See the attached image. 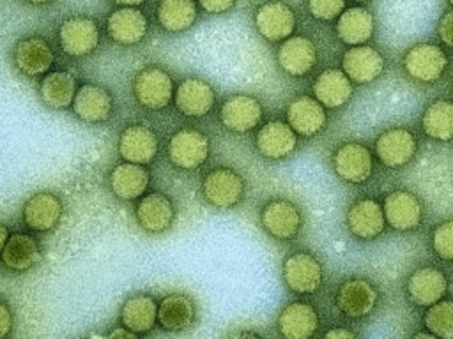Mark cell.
I'll list each match as a JSON object with an SVG mask.
<instances>
[{"instance_id":"1","label":"cell","mask_w":453,"mask_h":339,"mask_svg":"<svg viewBox=\"0 0 453 339\" xmlns=\"http://www.w3.org/2000/svg\"><path fill=\"white\" fill-rule=\"evenodd\" d=\"M200 191L211 207L218 210H228L241 203L246 192V184L235 170L214 168L203 177Z\"/></svg>"},{"instance_id":"2","label":"cell","mask_w":453,"mask_h":339,"mask_svg":"<svg viewBox=\"0 0 453 339\" xmlns=\"http://www.w3.org/2000/svg\"><path fill=\"white\" fill-rule=\"evenodd\" d=\"M418 154L416 134L403 125H395L382 131L375 139V157L389 170L407 166Z\"/></svg>"},{"instance_id":"3","label":"cell","mask_w":453,"mask_h":339,"mask_svg":"<svg viewBox=\"0 0 453 339\" xmlns=\"http://www.w3.org/2000/svg\"><path fill=\"white\" fill-rule=\"evenodd\" d=\"M173 79L159 67H145L133 79V94L136 102L150 111L165 109L173 101Z\"/></svg>"},{"instance_id":"4","label":"cell","mask_w":453,"mask_h":339,"mask_svg":"<svg viewBox=\"0 0 453 339\" xmlns=\"http://www.w3.org/2000/svg\"><path fill=\"white\" fill-rule=\"evenodd\" d=\"M211 152L209 138L193 127H182L172 134L168 139L166 154L170 162L179 170H196L200 168Z\"/></svg>"},{"instance_id":"5","label":"cell","mask_w":453,"mask_h":339,"mask_svg":"<svg viewBox=\"0 0 453 339\" xmlns=\"http://www.w3.org/2000/svg\"><path fill=\"white\" fill-rule=\"evenodd\" d=\"M253 23L265 41L281 42L294 34L297 16L285 0H265L255 9Z\"/></svg>"},{"instance_id":"6","label":"cell","mask_w":453,"mask_h":339,"mask_svg":"<svg viewBox=\"0 0 453 339\" xmlns=\"http://www.w3.org/2000/svg\"><path fill=\"white\" fill-rule=\"evenodd\" d=\"M446 67V51L435 42H418L403 55V71L418 83H435Z\"/></svg>"},{"instance_id":"7","label":"cell","mask_w":453,"mask_h":339,"mask_svg":"<svg viewBox=\"0 0 453 339\" xmlns=\"http://www.w3.org/2000/svg\"><path fill=\"white\" fill-rule=\"evenodd\" d=\"M331 166L347 184H365L373 175V155L359 141H345L331 155Z\"/></svg>"},{"instance_id":"8","label":"cell","mask_w":453,"mask_h":339,"mask_svg":"<svg viewBox=\"0 0 453 339\" xmlns=\"http://www.w3.org/2000/svg\"><path fill=\"white\" fill-rule=\"evenodd\" d=\"M281 274L287 288L299 295H311L322 286V263L308 251H296L283 260Z\"/></svg>"},{"instance_id":"9","label":"cell","mask_w":453,"mask_h":339,"mask_svg":"<svg viewBox=\"0 0 453 339\" xmlns=\"http://www.w3.org/2000/svg\"><path fill=\"white\" fill-rule=\"evenodd\" d=\"M101 32L88 16H71L58 28V42L67 56L81 58L94 53L99 46Z\"/></svg>"},{"instance_id":"10","label":"cell","mask_w":453,"mask_h":339,"mask_svg":"<svg viewBox=\"0 0 453 339\" xmlns=\"http://www.w3.org/2000/svg\"><path fill=\"white\" fill-rule=\"evenodd\" d=\"M260 224L269 237L287 242L297 237L303 226V215L294 201L274 198L262 207Z\"/></svg>"},{"instance_id":"11","label":"cell","mask_w":453,"mask_h":339,"mask_svg":"<svg viewBox=\"0 0 453 339\" xmlns=\"http://www.w3.org/2000/svg\"><path fill=\"white\" fill-rule=\"evenodd\" d=\"M264 117L262 102L246 94H235L223 101L219 108V120L223 127L235 134H244L258 127Z\"/></svg>"},{"instance_id":"12","label":"cell","mask_w":453,"mask_h":339,"mask_svg":"<svg viewBox=\"0 0 453 339\" xmlns=\"http://www.w3.org/2000/svg\"><path fill=\"white\" fill-rule=\"evenodd\" d=\"M379 300L377 288L366 279H347L336 290V307L352 320H359L368 316Z\"/></svg>"},{"instance_id":"13","label":"cell","mask_w":453,"mask_h":339,"mask_svg":"<svg viewBox=\"0 0 453 339\" xmlns=\"http://www.w3.org/2000/svg\"><path fill=\"white\" fill-rule=\"evenodd\" d=\"M345 226L359 240L377 238L386 228L382 205L370 196L356 200L345 214Z\"/></svg>"},{"instance_id":"14","label":"cell","mask_w":453,"mask_h":339,"mask_svg":"<svg viewBox=\"0 0 453 339\" xmlns=\"http://www.w3.org/2000/svg\"><path fill=\"white\" fill-rule=\"evenodd\" d=\"M317 46L304 35H290L280 42L276 51L278 65L292 78L306 76L317 64Z\"/></svg>"},{"instance_id":"15","label":"cell","mask_w":453,"mask_h":339,"mask_svg":"<svg viewBox=\"0 0 453 339\" xmlns=\"http://www.w3.org/2000/svg\"><path fill=\"white\" fill-rule=\"evenodd\" d=\"M386 62L379 49L368 44L350 46L342 58V71L356 85H368L384 72Z\"/></svg>"},{"instance_id":"16","label":"cell","mask_w":453,"mask_h":339,"mask_svg":"<svg viewBox=\"0 0 453 339\" xmlns=\"http://www.w3.org/2000/svg\"><path fill=\"white\" fill-rule=\"evenodd\" d=\"M117 148H119V155L124 161L147 166L156 159L159 150V141L156 132L150 127L143 124H133L120 132Z\"/></svg>"},{"instance_id":"17","label":"cell","mask_w":453,"mask_h":339,"mask_svg":"<svg viewBox=\"0 0 453 339\" xmlns=\"http://www.w3.org/2000/svg\"><path fill=\"white\" fill-rule=\"evenodd\" d=\"M106 32L113 42L120 46H134L145 39L149 21L138 7L120 5L106 18Z\"/></svg>"},{"instance_id":"18","label":"cell","mask_w":453,"mask_h":339,"mask_svg":"<svg viewBox=\"0 0 453 339\" xmlns=\"http://www.w3.org/2000/svg\"><path fill=\"white\" fill-rule=\"evenodd\" d=\"M386 224L398 231H411L423 221V205L419 198L409 191H391L382 201Z\"/></svg>"},{"instance_id":"19","label":"cell","mask_w":453,"mask_h":339,"mask_svg":"<svg viewBox=\"0 0 453 339\" xmlns=\"http://www.w3.org/2000/svg\"><path fill=\"white\" fill-rule=\"evenodd\" d=\"M405 290L414 305L428 307L448 293V275L437 267H419L409 275Z\"/></svg>"},{"instance_id":"20","label":"cell","mask_w":453,"mask_h":339,"mask_svg":"<svg viewBox=\"0 0 453 339\" xmlns=\"http://www.w3.org/2000/svg\"><path fill=\"white\" fill-rule=\"evenodd\" d=\"M12 60L21 74L34 78L42 76L51 69L55 62V53L46 39L30 35L16 42Z\"/></svg>"},{"instance_id":"21","label":"cell","mask_w":453,"mask_h":339,"mask_svg":"<svg viewBox=\"0 0 453 339\" xmlns=\"http://www.w3.org/2000/svg\"><path fill=\"white\" fill-rule=\"evenodd\" d=\"M287 124L296 134L303 138H313L324 131L327 124L326 108L310 95H297L287 106Z\"/></svg>"},{"instance_id":"22","label":"cell","mask_w":453,"mask_h":339,"mask_svg":"<svg viewBox=\"0 0 453 339\" xmlns=\"http://www.w3.org/2000/svg\"><path fill=\"white\" fill-rule=\"evenodd\" d=\"M73 111L85 124H103L111 117L113 97L104 87L85 83L76 88Z\"/></svg>"},{"instance_id":"23","label":"cell","mask_w":453,"mask_h":339,"mask_svg":"<svg viewBox=\"0 0 453 339\" xmlns=\"http://www.w3.org/2000/svg\"><path fill=\"white\" fill-rule=\"evenodd\" d=\"M175 108L191 118L205 117L216 102L212 87L200 78H186L173 90Z\"/></svg>"},{"instance_id":"24","label":"cell","mask_w":453,"mask_h":339,"mask_svg":"<svg viewBox=\"0 0 453 339\" xmlns=\"http://www.w3.org/2000/svg\"><path fill=\"white\" fill-rule=\"evenodd\" d=\"M255 147L262 157L271 161H281L296 150L297 134L288 124L281 120H271L257 131Z\"/></svg>"},{"instance_id":"25","label":"cell","mask_w":453,"mask_h":339,"mask_svg":"<svg viewBox=\"0 0 453 339\" xmlns=\"http://www.w3.org/2000/svg\"><path fill=\"white\" fill-rule=\"evenodd\" d=\"M276 325H278V332L283 337L308 339L317 334V330L320 327V320L311 304L296 300V302L287 304L281 309V313L276 320Z\"/></svg>"},{"instance_id":"26","label":"cell","mask_w":453,"mask_h":339,"mask_svg":"<svg viewBox=\"0 0 453 339\" xmlns=\"http://www.w3.org/2000/svg\"><path fill=\"white\" fill-rule=\"evenodd\" d=\"M64 212V205L60 198L50 191L32 194L21 208L23 222L32 231H50L53 230Z\"/></svg>"},{"instance_id":"27","label":"cell","mask_w":453,"mask_h":339,"mask_svg":"<svg viewBox=\"0 0 453 339\" xmlns=\"http://www.w3.org/2000/svg\"><path fill=\"white\" fill-rule=\"evenodd\" d=\"M134 217L140 228L147 233H163L172 226L175 208L168 196L161 192H149L140 196L134 207Z\"/></svg>"},{"instance_id":"28","label":"cell","mask_w":453,"mask_h":339,"mask_svg":"<svg viewBox=\"0 0 453 339\" xmlns=\"http://www.w3.org/2000/svg\"><path fill=\"white\" fill-rule=\"evenodd\" d=\"M334 21H336L334 30L338 39L349 46L365 44L373 37L375 18L372 11L366 9L365 5L345 7Z\"/></svg>"},{"instance_id":"29","label":"cell","mask_w":453,"mask_h":339,"mask_svg":"<svg viewBox=\"0 0 453 339\" xmlns=\"http://www.w3.org/2000/svg\"><path fill=\"white\" fill-rule=\"evenodd\" d=\"M354 94L350 78L340 69H326L313 81V97L329 109L345 106Z\"/></svg>"},{"instance_id":"30","label":"cell","mask_w":453,"mask_h":339,"mask_svg":"<svg viewBox=\"0 0 453 339\" xmlns=\"http://www.w3.org/2000/svg\"><path fill=\"white\" fill-rule=\"evenodd\" d=\"M150 182V175L143 164L120 162L110 173V187L119 200L131 201L145 194Z\"/></svg>"},{"instance_id":"31","label":"cell","mask_w":453,"mask_h":339,"mask_svg":"<svg viewBox=\"0 0 453 339\" xmlns=\"http://www.w3.org/2000/svg\"><path fill=\"white\" fill-rule=\"evenodd\" d=\"M0 258L9 270L27 272L39 263L41 249L37 240L32 235L14 233V235H9Z\"/></svg>"},{"instance_id":"32","label":"cell","mask_w":453,"mask_h":339,"mask_svg":"<svg viewBox=\"0 0 453 339\" xmlns=\"http://www.w3.org/2000/svg\"><path fill=\"white\" fill-rule=\"evenodd\" d=\"M157 321V304L150 295H133L120 307V323L136 335L147 334Z\"/></svg>"},{"instance_id":"33","label":"cell","mask_w":453,"mask_h":339,"mask_svg":"<svg viewBox=\"0 0 453 339\" xmlns=\"http://www.w3.org/2000/svg\"><path fill=\"white\" fill-rule=\"evenodd\" d=\"M196 307L191 297L182 293L166 295L157 304V321L168 332H180L193 325Z\"/></svg>"},{"instance_id":"34","label":"cell","mask_w":453,"mask_h":339,"mask_svg":"<svg viewBox=\"0 0 453 339\" xmlns=\"http://www.w3.org/2000/svg\"><path fill=\"white\" fill-rule=\"evenodd\" d=\"M156 18L163 30L170 34L186 32L198 18L196 0H159Z\"/></svg>"},{"instance_id":"35","label":"cell","mask_w":453,"mask_h":339,"mask_svg":"<svg viewBox=\"0 0 453 339\" xmlns=\"http://www.w3.org/2000/svg\"><path fill=\"white\" fill-rule=\"evenodd\" d=\"M76 94V79L65 71H48L39 83L42 102L53 109H65L73 104Z\"/></svg>"},{"instance_id":"36","label":"cell","mask_w":453,"mask_h":339,"mask_svg":"<svg viewBox=\"0 0 453 339\" xmlns=\"http://www.w3.org/2000/svg\"><path fill=\"white\" fill-rule=\"evenodd\" d=\"M425 134L435 141L453 139V101L437 99L426 106L421 117Z\"/></svg>"},{"instance_id":"37","label":"cell","mask_w":453,"mask_h":339,"mask_svg":"<svg viewBox=\"0 0 453 339\" xmlns=\"http://www.w3.org/2000/svg\"><path fill=\"white\" fill-rule=\"evenodd\" d=\"M423 321L426 328L435 335L442 339L453 337V300L451 298H441L426 307Z\"/></svg>"},{"instance_id":"38","label":"cell","mask_w":453,"mask_h":339,"mask_svg":"<svg viewBox=\"0 0 453 339\" xmlns=\"http://www.w3.org/2000/svg\"><path fill=\"white\" fill-rule=\"evenodd\" d=\"M430 245L441 260L453 261V219L442 221L434 228Z\"/></svg>"},{"instance_id":"39","label":"cell","mask_w":453,"mask_h":339,"mask_svg":"<svg viewBox=\"0 0 453 339\" xmlns=\"http://www.w3.org/2000/svg\"><path fill=\"white\" fill-rule=\"evenodd\" d=\"M345 7L347 0H306V9L311 14V18L322 23L334 21Z\"/></svg>"},{"instance_id":"40","label":"cell","mask_w":453,"mask_h":339,"mask_svg":"<svg viewBox=\"0 0 453 339\" xmlns=\"http://www.w3.org/2000/svg\"><path fill=\"white\" fill-rule=\"evenodd\" d=\"M437 35H439V41H441L446 48L453 49V9H451V11H446V12L441 16V19H439V23H437Z\"/></svg>"},{"instance_id":"41","label":"cell","mask_w":453,"mask_h":339,"mask_svg":"<svg viewBox=\"0 0 453 339\" xmlns=\"http://www.w3.org/2000/svg\"><path fill=\"white\" fill-rule=\"evenodd\" d=\"M196 4L207 14H223L234 9L237 0H196Z\"/></svg>"},{"instance_id":"42","label":"cell","mask_w":453,"mask_h":339,"mask_svg":"<svg viewBox=\"0 0 453 339\" xmlns=\"http://www.w3.org/2000/svg\"><path fill=\"white\" fill-rule=\"evenodd\" d=\"M12 323H14V318H12V311H11L9 304L0 300V339L7 337L11 334Z\"/></svg>"},{"instance_id":"43","label":"cell","mask_w":453,"mask_h":339,"mask_svg":"<svg viewBox=\"0 0 453 339\" xmlns=\"http://www.w3.org/2000/svg\"><path fill=\"white\" fill-rule=\"evenodd\" d=\"M324 337H333V339L343 337V339H347V337H356V334L352 330H347V328H333V330L326 332Z\"/></svg>"},{"instance_id":"44","label":"cell","mask_w":453,"mask_h":339,"mask_svg":"<svg viewBox=\"0 0 453 339\" xmlns=\"http://www.w3.org/2000/svg\"><path fill=\"white\" fill-rule=\"evenodd\" d=\"M108 337H136V334H133L131 330H127L126 327L124 328H113L111 332L106 334Z\"/></svg>"},{"instance_id":"45","label":"cell","mask_w":453,"mask_h":339,"mask_svg":"<svg viewBox=\"0 0 453 339\" xmlns=\"http://www.w3.org/2000/svg\"><path fill=\"white\" fill-rule=\"evenodd\" d=\"M7 238H9V228L4 222H0V254H2V249L7 242Z\"/></svg>"},{"instance_id":"46","label":"cell","mask_w":453,"mask_h":339,"mask_svg":"<svg viewBox=\"0 0 453 339\" xmlns=\"http://www.w3.org/2000/svg\"><path fill=\"white\" fill-rule=\"evenodd\" d=\"M115 4H119V5H127V7H138V5H142L145 0H113Z\"/></svg>"},{"instance_id":"47","label":"cell","mask_w":453,"mask_h":339,"mask_svg":"<svg viewBox=\"0 0 453 339\" xmlns=\"http://www.w3.org/2000/svg\"><path fill=\"white\" fill-rule=\"evenodd\" d=\"M230 335H234V337H248V335H251V337H258L260 334H257V332H232Z\"/></svg>"},{"instance_id":"48","label":"cell","mask_w":453,"mask_h":339,"mask_svg":"<svg viewBox=\"0 0 453 339\" xmlns=\"http://www.w3.org/2000/svg\"><path fill=\"white\" fill-rule=\"evenodd\" d=\"M414 337H435V335L428 330V332H416V334H414Z\"/></svg>"},{"instance_id":"49","label":"cell","mask_w":453,"mask_h":339,"mask_svg":"<svg viewBox=\"0 0 453 339\" xmlns=\"http://www.w3.org/2000/svg\"><path fill=\"white\" fill-rule=\"evenodd\" d=\"M27 2L35 4V5H42V4H50V2H53V0H27Z\"/></svg>"},{"instance_id":"50","label":"cell","mask_w":453,"mask_h":339,"mask_svg":"<svg viewBox=\"0 0 453 339\" xmlns=\"http://www.w3.org/2000/svg\"><path fill=\"white\" fill-rule=\"evenodd\" d=\"M352 2H356V4H368V2H372V0H352Z\"/></svg>"},{"instance_id":"51","label":"cell","mask_w":453,"mask_h":339,"mask_svg":"<svg viewBox=\"0 0 453 339\" xmlns=\"http://www.w3.org/2000/svg\"><path fill=\"white\" fill-rule=\"evenodd\" d=\"M448 4H449V5H451V7H453V0H448Z\"/></svg>"}]
</instances>
